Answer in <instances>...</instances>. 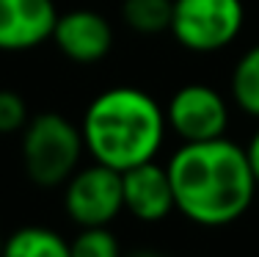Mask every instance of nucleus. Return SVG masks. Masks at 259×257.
Instances as JSON below:
<instances>
[{
    "instance_id": "1",
    "label": "nucleus",
    "mask_w": 259,
    "mask_h": 257,
    "mask_svg": "<svg viewBox=\"0 0 259 257\" xmlns=\"http://www.w3.org/2000/svg\"><path fill=\"white\" fill-rule=\"evenodd\" d=\"M165 169L174 188V207L199 227L234 224L259 191L245 146L226 136L180 144Z\"/></svg>"
},
{
    "instance_id": "2",
    "label": "nucleus",
    "mask_w": 259,
    "mask_h": 257,
    "mask_svg": "<svg viewBox=\"0 0 259 257\" xmlns=\"http://www.w3.org/2000/svg\"><path fill=\"white\" fill-rule=\"evenodd\" d=\"M91 161L127 171L149 163L163 150L168 125L163 105L138 86H110L85 105L80 122Z\"/></svg>"
},
{
    "instance_id": "3",
    "label": "nucleus",
    "mask_w": 259,
    "mask_h": 257,
    "mask_svg": "<svg viewBox=\"0 0 259 257\" xmlns=\"http://www.w3.org/2000/svg\"><path fill=\"white\" fill-rule=\"evenodd\" d=\"M80 125L64 114L45 111L28 119L22 127V163L30 182L41 188H58L80 169L83 161Z\"/></svg>"
},
{
    "instance_id": "4",
    "label": "nucleus",
    "mask_w": 259,
    "mask_h": 257,
    "mask_svg": "<svg viewBox=\"0 0 259 257\" xmlns=\"http://www.w3.org/2000/svg\"><path fill=\"white\" fill-rule=\"evenodd\" d=\"M245 25L243 0H174L168 33L188 53L226 50Z\"/></svg>"
},
{
    "instance_id": "5",
    "label": "nucleus",
    "mask_w": 259,
    "mask_h": 257,
    "mask_svg": "<svg viewBox=\"0 0 259 257\" xmlns=\"http://www.w3.org/2000/svg\"><path fill=\"white\" fill-rule=\"evenodd\" d=\"M64 207L77 227H108L124 210L121 171L91 161L64 182Z\"/></svg>"
},
{
    "instance_id": "6",
    "label": "nucleus",
    "mask_w": 259,
    "mask_h": 257,
    "mask_svg": "<svg viewBox=\"0 0 259 257\" xmlns=\"http://www.w3.org/2000/svg\"><path fill=\"white\" fill-rule=\"evenodd\" d=\"M165 125L182 144L209 141L226 136L229 127V100L215 86L185 83L165 102Z\"/></svg>"
},
{
    "instance_id": "7",
    "label": "nucleus",
    "mask_w": 259,
    "mask_h": 257,
    "mask_svg": "<svg viewBox=\"0 0 259 257\" xmlns=\"http://www.w3.org/2000/svg\"><path fill=\"white\" fill-rule=\"evenodd\" d=\"M50 42L75 64H97L113 50V25L94 9H72L58 14Z\"/></svg>"
},
{
    "instance_id": "8",
    "label": "nucleus",
    "mask_w": 259,
    "mask_h": 257,
    "mask_svg": "<svg viewBox=\"0 0 259 257\" xmlns=\"http://www.w3.org/2000/svg\"><path fill=\"white\" fill-rule=\"evenodd\" d=\"M55 0H0V53H25L53 39Z\"/></svg>"
},
{
    "instance_id": "9",
    "label": "nucleus",
    "mask_w": 259,
    "mask_h": 257,
    "mask_svg": "<svg viewBox=\"0 0 259 257\" xmlns=\"http://www.w3.org/2000/svg\"><path fill=\"white\" fill-rule=\"evenodd\" d=\"M121 191H124V210L144 224H157L177 210L168 169L160 166L157 161L121 171Z\"/></svg>"
},
{
    "instance_id": "10",
    "label": "nucleus",
    "mask_w": 259,
    "mask_h": 257,
    "mask_svg": "<svg viewBox=\"0 0 259 257\" xmlns=\"http://www.w3.org/2000/svg\"><path fill=\"white\" fill-rule=\"evenodd\" d=\"M0 257H72L69 241L50 227H20L3 238Z\"/></svg>"
},
{
    "instance_id": "11",
    "label": "nucleus",
    "mask_w": 259,
    "mask_h": 257,
    "mask_svg": "<svg viewBox=\"0 0 259 257\" xmlns=\"http://www.w3.org/2000/svg\"><path fill=\"white\" fill-rule=\"evenodd\" d=\"M229 97L245 116L259 119V45H251L232 66Z\"/></svg>"
},
{
    "instance_id": "12",
    "label": "nucleus",
    "mask_w": 259,
    "mask_h": 257,
    "mask_svg": "<svg viewBox=\"0 0 259 257\" xmlns=\"http://www.w3.org/2000/svg\"><path fill=\"white\" fill-rule=\"evenodd\" d=\"M174 0H124L121 20L138 36H160L171 28Z\"/></svg>"
},
{
    "instance_id": "13",
    "label": "nucleus",
    "mask_w": 259,
    "mask_h": 257,
    "mask_svg": "<svg viewBox=\"0 0 259 257\" xmlns=\"http://www.w3.org/2000/svg\"><path fill=\"white\" fill-rule=\"evenodd\" d=\"M72 257H121L119 241L108 227H80L69 241Z\"/></svg>"
},
{
    "instance_id": "14",
    "label": "nucleus",
    "mask_w": 259,
    "mask_h": 257,
    "mask_svg": "<svg viewBox=\"0 0 259 257\" xmlns=\"http://www.w3.org/2000/svg\"><path fill=\"white\" fill-rule=\"evenodd\" d=\"M28 105L22 100V94L11 89H0V133H22V127L28 125Z\"/></svg>"
},
{
    "instance_id": "15",
    "label": "nucleus",
    "mask_w": 259,
    "mask_h": 257,
    "mask_svg": "<svg viewBox=\"0 0 259 257\" xmlns=\"http://www.w3.org/2000/svg\"><path fill=\"white\" fill-rule=\"evenodd\" d=\"M245 155H248L251 171H254V180H256V186H259V127L254 130V136L248 138V144H245Z\"/></svg>"
},
{
    "instance_id": "16",
    "label": "nucleus",
    "mask_w": 259,
    "mask_h": 257,
    "mask_svg": "<svg viewBox=\"0 0 259 257\" xmlns=\"http://www.w3.org/2000/svg\"><path fill=\"white\" fill-rule=\"evenodd\" d=\"M133 257H160V254H152V252H138V254H133Z\"/></svg>"
},
{
    "instance_id": "17",
    "label": "nucleus",
    "mask_w": 259,
    "mask_h": 257,
    "mask_svg": "<svg viewBox=\"0 0 259 257\" xmlns=\"http://www.w3.org/2000/svg\"><path fill=\"white\" fill-rule=\"evenodd\" d=\"M0 252H3V235H0Z\"/></svg>"
}]
</instances>
